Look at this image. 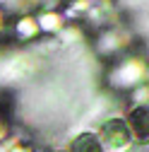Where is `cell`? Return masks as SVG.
I'll return each instance as SVG.
<instances>
[{
	"mask_svg": "<svg viewBox=\"0 0 149 152\" xmlns=\"http://www.w3.org/2000/svg\"><path fill=\"white\" fill-rule=\"evenodd\" d=\"M101 135H103V142H106L111 150H123V147L130 142V128H127L125 121H120V118H111V121L103 123Z\"/></svg>",
	"mask_w": 149,
	"mask_h": 152,
	"instance_id": "6da1fadb",
	"label": "cell"
},
{
	"mask_svg": "<svg viewBox=\"0 0 149 152\" xmlns=\"http://www.w3.org/2000/svg\"><path fill=\"white\" fill-rule=\"evenodd\" d=\"M140 77H142V68H140V63H135V61L123 63L113 75H111L113 85H118V87H130V85H135Z\"/></svg>",
	"mask_w": 149,
	"mask_h": 152,
	"instance_id": "7a4b0ae2",
	"label": "cell"
},
{
	"mask_svg": "<svg viewBox=\"0 0 149 152\" xmlns=\"http://www.w3.org/2000/svg\"><path fill=\"white\" fill-rule=\"evenodd\" d=\"M130 128L137 140H149V106H135L130 111Z\"/></svg>",
	"mask_w": 149,
	"mask_h": 152,
	"instance_id": "3957f363",
	"label": "cell"
},
{
	"mask_svg": "<svg viewBox=\"0 0 149 152\" xmlns=\"http://www.w3.org/2000/svg\"><path fill=\"white\" fill-rule=\"evenodd\" d=\"M14 36L20 41H29V39H36V36H39V22H36V17L34 15H22L20 20L14 22Z\"/></svg>",
	"mask_w": 149,
	"mask_h": 152,
	"instance_id": "277c9868",
	"label": "cell"
},
{
	"mask_svg": "<svg viewBox=\"0 0 149 152\" xmlns=\"http://www.w3.org/2000/svg\"><path fill=\"white\" fill-rule=\"evenodd\" d=\"M36 22H39V29L46 31V34H55V31H60L63 29V17L58 12H41L39 17H36Z\"/></svg>",
	"mask_w": 149,
	"mask_h": 152,
	"instance_id": "5b68a950",
	"label": "cell"
},
{
	"mask_svg": "<svg viewBox=\"0 0 149 152\" xmlns=\"http://www.w3.org/2000/svg\"><path fill=\"white\" fill-rule=\"evenodd\" d=\"M72 152H101V145H99V140L91 135V133H82V135L74 138Z\"/></svg>",
	"mask_w": 149,
	"mask_h": 152,
	"instance_id": "8992f818",
	"label": "cell"
},
{
	"mask_svg": "<svg viewBox=\"0 0 149 152\" xmlns=\"http://www.w3.org/2000/svg\"><path fill=\"white\" fill-rule=\"evenodd\" d=\"M7 133H10V123H7V118L3 116V111H0V142L7 138Z\"/></svg>",
	"mask_w": 149,
	"mask_h": 152,
	"instance_id": "52a82bcc",
	"label": "cell"
},
{
	"mask_svg": "<svg viewBox=\"0 0 149 152\" xmlns=\"http://www.w3.org/2000/svg\"><path fill=\"white\" fill-rule=\"evenodd\" d=\"M7 152H34V147H29V145H22V142H14Z\"/></svg>",
	"mask_w": 149,
	"mask_h": 152,
	"instance_id": "ba28073f",
	"label": "cell"
},
{
	"mask_svg": "<svg viewBox=\"0 0 149 152\" xmlns=\"http://www.w3.org/2000/svg\"><path fill=\"white\" fill-rule=\"evenodd\" d=\"M3 27H5V15L0 12V31H3Z\"/></svg>",
	"mask_w": 149,
	"mask_h": 152,
	"instance_id": "9c48e42d",
	"label": "cell"
}]
</instances>
